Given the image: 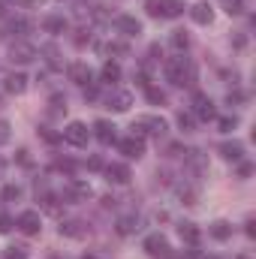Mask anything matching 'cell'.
<instances>
[{
    "mask_svg": "<svg viewBox=\"0 0 256 259\" xmlns=\"http://www.w3.org/2000/svg\"><path fill=\"white\" fill-rule=\"evenodd\" d=\"M163 72H166V78H169L172 84H178V88L196 81V69H193V64L187 58H172V61H166Z\"/></svg>",
    "mask_w": 256,
    "mask_h": 259,
    "instance_id": "obj_1",
    "label": "cell"
},
{
    "mask_svg": "<svg viewBox=\"0 0 256 259\" xmlns=\"http://www.w3.org/2000/svg\"><path fill=\"white\" fill-rule=\"evenodd\" d=\"M130 130H133V136L142 139V142H145V136H157V139H160V136L166 133V121L157 118V115H145V118H136Z\"/></svg>",
    "mask_w": 256,
    "mask_h": 259,
    "instance_id": "obj_2",
    "label": "cell"
},
{
    "mask_svg": "<svg viewBox=\"0 0 256 259\" xmlns=\"http://www.w3.org/2000/svg\"><path fill=\"white\" fill-rule=\"evenodd\" d=\"M61 139H64L66 145H72V148H84V145H88V139H91V130L84 127L81 121H72V124H66V127H64Z\"/></svg>",
    "mask_w": 256,
    "mask_h": 259,
    "instance_id": "obj_3",
    "label": "cell"
},
{
    "mask_svg": "<svg viewBox=\"0 0 256 259\" xmlns=\"http://www.w3.org/2000/svg\"><path fill=\"white\" fill-rule=\"evenodd\" d=\"M193 118H196V121H214V118H217L214 100H211L208 94H193Z\"/></svg>",
    "mask_w": 256,
    "mask_h": 259,
    "instance_id": "obj_4",
    "label": "cell"
},
{
    "mask_svg": "<svg viewBox=\"0 0 256 259\" xmlns=\"http://www.w3.org/2000/svg\"><path fill=\"white\" fill-rule=\"evenodd\" d=\"M15 226H18L24 235H39V229H42V217H39V211H21L18 220H15Z\"/></svg>",
    "mask_w": 256,
    "mask_h": 259,
    "instance_id": "obj_5",
    "label": "cell"
},
{
    "mask_svg": "<svg viewBox=\"0 0 256 259\" xmlns=\"http://www.w3.org/2000/svg\"><path fill=\"white\" fill-rule=\"evenodd\" d=\"M145 253L154 256V259H166L169 256V241H166V235H160V232L148 235V238H145Z\"/></svg>",
    "mask_w": 256,
    "mask_h": 259,
    "instance_id": "obj_6",
    "label": "cell"
},
{
    "mask_svg": "<svg viewBox=\"0 0 256 259\" xmlns=\"http://www.w3.org/2000/svg\"><path fill=\"white\" fill-rule=\"evenodd\" d=\"M36 58V49L30 42H12L9 46V61L12 64H30Z\"/></svg>",
    "mask_w": 256,
    "mask_h": 259,
    "instance_id": "obj_7",
    "label": "cell"
},
{
    "mask_svg": "<svg viewBox=\"0 0 256 259\" xmlns=\"http://www.w3.org/2000/svg\"><path fill=\"white\" fill-rule=\"evenodd\" d=\"M130 106H133V94L130 91H112L106 97V109H112V112H127Z\"/></svg>",
    "mask_w": 256,
    "mask_h": 259,
    "instance_id": "obj_8",
    "label": "cell"
},
{
    "mask_svg": "<svg viewBox=\"0 0 256 259\" xmlns=\"http://www.w3.org/2000/svg\"><path fill=\"white\" fill-rule=\"evenodd\" d=\"M64 196H66V202H88L91 199V187L84 181H69L64 187Z\"/></svg>",
    "mask_w": 256,
    "mask_h": 259,
    "instance_id": "obj_9",
    "label": "cell"
},
{
    "mask_svg": "<svg viewBox=\"0 0 256 259\" xmlns=\"http://www.w3.org/2000/svg\"><path fill=\"white\" fill-rule=\"evenodd\" d=\"M118 151H121L124 157H130V160H139V157L145 154V142L136 139V136H130V139H121V142H118Z\"/></svg>",
    "mask_w": 256,
    "mask_h": 259,
    "instance_id": "obj_10",
    "label": "cell"
},
{
    "mask_svg": "<svg viewBox=\"0 0 256 259\" xmlns=\"http://www.w3.org/2000/svg\"><path fill=\"white\" fill-rule=\"evenodd\" d=\"M69 78L75 81V84H81V88H88L91 81H94V72H91V66L88 64H69Z\"/></svg>",
    "mask_w": 256,
    "mask_h": 259,
    "instance_id": "obj_11",
    "label": "cell"
},
{
    "mask_svg": "<svg viewBox=\"0 0 256 259\" xmlns=\"http://www.w3.org/2000/svg\"><path fill=\"white\" fill-rule=\"evenodd\" d=\"M115 27H118L124 36H139V33H142V21L133 18V15H118V18H115Z\"/></svg>",
    "mask_w": 256,
    "mask_h": 259,
    "instance_id": "obj_12",
    "label": "cell"
},
{
    "mask_svg": "<svg viewBox=\"0 0 256 259\" xmlns=\"http://www.w3.org/2000/svg\"><path fill=\"white\" fill-rule=\"evenodd\" d=\"M103 172H106V178H109L112 184H127L130 181V169L124 163H112V166H106Z\"/></svg>",
    "mask_w": 256,
    "mask_h": 259,
    "instance_id": "obj_13",
    "label": "cell"
},
{
    "mask_svg": "<svg viewBox=\"0 0 256 259\" xmlns=\"http://www.w3.org/2000/svg\"><path fill=\"white\" fill-rule=\"evenodd\" d=\"M220 157H223V160H232V163H241L244 145H241V142H223V145H220Z\"/></svg>",
    "mask_w": 256,
    "mask_h": 259,
    "instance_id": "obj_14",
    "label": "cell"
},
{
    "mask_svg": "<svg viewBox=\"0 0 256 259\" xmlns=\"http://www.w3.org/2000/svg\"><path fill=\"white\" fill-rule=\"evenodd\" d=\"M184 0H160V15L163 18H178V15H184Z\"/></svg>",
    "mask_w": 256,
    "mask_h": 259,
    "instance_id": "obj_15",
    "label": "cell"
},
{
    "mask_svg": "<svg viewBox=\"0 0 256 259\" xmlns=\"http://www.w3.org/2000/svg\"><path fill=\"white\" fill-rule=\"evenodd\" d=\"M190 18L196 24H211V21H214V9H211L208 3H196L190 9Z\"/></svg>",
    "mask_w": 256,
    "mask_h": 259,
    "instance_id": "obj_16",
    "label": "cell"
},
{
    "mask_svg": "<svg viewBox=\"0 0 256 259\" xmlns=\"http://www.w3.org/2000/svg\"><path fill=\"white\" fill-rule=\"evenodd\" d=\"M208 232H211V238H214V241H229V238H232V226H229L226 220L211 223V226H208Z\"/></svg>",
    "mask_w": 256,
    "mask_h": 259,
    "instance_id": "obj_17",
    "label": "cell"
},
{
    "mask_svg": "<svg viewBox=\"0 0 256 259\" xmlns=\"http://www.w3.org/2000/svg\"><path fill=\"white\" fill-rule=\"evenodd\" d=\"M94 136H97L103 145H112V142H115V127H112L109 121H97V124H94Z\"/></svg>",
    "mask_w": 256,
    "mask_h": 259,
    "instance_id": "obj_18",
    "label": "cell"
},
{
    "mask_svg": "<svg viewBox=\"0 0 256 259\" xmlns=\"http://www.w3.org/2000/svg\"><path fill=\"white\" fill-rule=\"evenodd\" d=\"M136 229H139V217H136V214H127V217H121V220L115 223V232H118V235H133Z\"/></svg>",
    "mask_w": 256,
    "mask_h": 259,
    "instance_id": "obj_19",
    "label": "cell"
},
{
    "mask_svg": "<svg viewBox=\"0 0 256 259\" xmlns=\"http://www.w3.org/2000/svg\"><path fill=\"white\" fill-rule=\"evenodd\" d=\"M42 27H46L49 33H66V27H69V21H66L64 15H49V18L42 21Z\"/></svg>",
    "mask_w": 256,
    "mask_h": 259,
    "instance_id": "obj_20",
    "label": "cell"
},
{
    "mask_svg": "<svg viewBox=\"0 0 256 259\" xmlns=\"http://www.w3.org/2000/svg\"><path fill=\"white\" fill-rule=\"evenodd\" d=\"M6 91H9V94H24V91H27V78H24L21 72L6 75Z\"/></svg>",
    "mask_w": 256,
    "mask_h": 259,
    "instance_id": "obj_21",
    "label": "cell"
},
{
    "mask_svg": "<svg viewBox=\"0 0 256 259\" xmlns=\"http://www.w3.org/2000/svg\"><path fill=\"white\" fill-rule=\"evenodd\" d=\"M178 232H181V238H184L187 244H193V247H196V244H199V238H202V232H199V226H196V223H181V226H178Z\"/></svg>",
    "mask_w": 256,
    "mask_h": 259,
    "instance_id": "obj_22",
    "label": "cell"
},
{
    "mask_svg": "<svg viewBox=\"0 0 256 259\" xmlns=\"http://www.w3.org/2000/svg\"><path fill=\"white\" fill-rule=\"evenodd\" d=\"M100 78H103L106 84H112V81H118V78H121V66H118V64H112V61H109V64L103 66V72H100Z\"/></svg>",
    "mask_w": 256,
    "mask_h": 259,
    "instance_id": "obj_23",
    "label": "cell"
},
{
    "mask_svg": "<svg viewBox=\"0 0 256 259\" xmlns=\"http://www.w3.org/2000/svg\"><path fill=\"white\" fill-rule=\"evenodd\" d=\"M9 30H12V33H30V30H33V24H30L27 18H12Z\"/></svg>",
    "mask_w": 256,
    "mask_h": 259,
    "instance_id": "obj_24",
    "label": "cell"
},
{
    "mask_svg": "<svg viewBox=\"0 0 256 259\" xmlns=\"http://www.w3.org/2000/svg\"><path fill=\"white\" fill-rule=\"evenodd\" d=\"M220 6H223L229 15H241V12H244V0H220Z\"/></svg>",
    "mask_w": 256,
    "mask_h": 259,
    "instance_id": "obj_25",
    "label": "cell"
},
{
    "mask_svg": "<svg viewBox=\"0 0 256 259\" xmlns=\"http://www.w3.org/2000/svg\"><path fill=\"white\" fill-rule=\"evenodd\" d=\"M81 223H75V220H66V223H61V235H69V238H78L81 235V229H78Z\"/></svg>",
    "mask_w": 256,
    "mask_h": 259,
    "instance_id": "obj_26",
    "label": "cell"
},
{
    "mask_svg": "<svg viewBox=\"0 0 256 259\" xmlns=\"http://www.w3.org/2000/svg\"><path fill=\"white\" fill-rule=\"evenodd\" d=\"M217 127L223 130V133H232V130L238 127V118H235V115H226V118H217Z\"/></svg>",
    "mask_w": 256,
    "mask_h": 259,
    "instance_id": "obj_27",
    "label": "cell"
},
{
    "mask_svg": "<svg viewBox=\"0 0 256 259\" xmlns=\"http://www.w3.org/2000/svg\"><path fill=\"white\" fill-rule=\"evenodd\" d=\"M172 46L181 52V49H187V46H190V36H187L184 30H175V33H172Z\"/></svg>",
    "mask_w": 256,
    "mask_h": 259,
    "instance_id": "obj_28",
    "label": "cell"
},
{
    "mask_svg": "<svg viewBox=\"0 0 256 259\" xmlns=\"http://www.w3.org/2000/svg\"><path fill=\"white\" fill-rule=\"evenodd\" d=\"M3 199H6V202L21 199V187H18V184H6V187H3Z\"/></svg>",
    "mask_w": 256,
    "mask_h": 259,
    "instance_id": "obj_29",
    "label": "cell"
},
{
    "mask_svg": "<svg viewBox=\"0 0 256 259\" xmlns=\"http://www.w3.org/2000/svg\"><path fill=\"white\" fill-rule=\"evenodd\" d=\"M178 127L184 130V133H193V127H196V118H193V115H184V112H181V115H178Z\"/></svg>",
    "mask_w": 256,
    "mask_h": 259,
    "instance_id": "obj_30",
    "label": "cell"
},
{
    "mask_svg": "<svg viewBox=\"0 0 256 259\" xmlns=\"http://www.w3.org/2000/svg\"><path fill=\"white\" fill-rule=\"evenodd\" d=\"M145 91H148V100H151V103H160V106L166 103V94H163V91H157V88H145Z\"/></svg>",
    "mask_w": 256,
    "mask_h": 259,
    "instance_id": "obj_31",
    "label": "cell"
},
{
    "mask_svg": "<svg viewBox=\"0 0 256 259\" xmlns=\"http://www.w3.org/2000/svg\"><path fill=\"white\" fill-rule=\"evenodd\" d=\"M178 193L184 199V205H196V190H193V187H181Z\"/></svg>",
    "mask_w": 256,
    "mask_h": 259,
    "instance_id": "obj_32",
    "label": "cell"
},
{
    "mask_svg": "<svg viewBox=\"0 0 256 259\" xmlns=\"http://www.w3.org/2000/svg\"><path fill=\"white\" fill-rule=\"evenodd\" d=\"M103 52H109V55H127L130 49L124 46V42H112V46H106Z\"/></svg>",
    "mask_w": 256,
    "mask_h": 259,
    "instance_id": "obj_33",
    "label": "cell"
},
{
    "mask_svg": "<svg viewBox=\"0 0 256 259\" xmlns=\"http://www.w3.org/2000/svg\"><path fill=\"white\" fill-rule=\"evenodd\" d=\"M6 259H27V247H9Z\"/></svg>",
    "mask_w": 256,
    "mask_h": 259,
    "instance_id": "obj_34",
    "label": "cell"
},
{
    "mask_svg": "<svg viewBox=\"0 0 256 259\" xmlns=\"http://www.w3.org/2000/svg\"><path fill=\"white\" fill-rule=\"evenodd\" d=\"M42 55H49L46 61H49L52 66H58V49H55V46H46V49H42Z\"/></svg>",
    "mask_w": 256,
    "mask_h": 259,
    "instance_id": "obj_35",
    "label": "cell"
},
{
    "mask_svg": "<svg viewBox=\"0 0 256 259\" xmlns=\"http://www.w3.org/2000/svg\"><path fill=\"white\" fill-rule=\"evenodd\" d=\"M145 9H148V15L160 18V0H148V3H145Z\"/></svg>",
    "mask_w": 256,
    "mask_h": 259,
    "instance_id": "obj_36",
    "label": "cell"
},
{
    "mask_svg": "<svg viewBox=\"0 0 256 259\" xmlns=\"http://www.w3.org/2000/svg\"><path fill=\"white\" fill-rule=\"evenodd\" d=\"M12 226H15V220H12V217H6V214H0V232H9Z\"/></svg>",
    "mask_w": 256,
    "mask_h": 259,
    "instance_id": "obj_37",
    "label": "cell"
},
{
    "mask_svg": "<svg viewBox=\"0 0 256 259\" xmlns=\"http://www.w3.org/2000/svg\"><path fill=\"white\" fill-rule=\"evenodd\" d=\"M6 142H9V124L0 121V145H6Z\"/></svg>",
    "mask_w": 256,
    "mask_h": 259,
    "instance_id": "obj_38",
    "label": "cell"
},
{
    "mask_svg": "<svg viewBox=\"0 0 256 259\" xmlns=\"http://www.w3.org/2000/svg\"><path fill=\"white\" fill-rule=\"evenodd\" d=\"M238 175H241V178H250V175H253V166H250V163H241V166H238Z\"/></svg>",
    "mask_w": 256,
    "mask_h": 259,
    "instance_id": "obj_39",
    "label": "cell"
},
{
    "mask_svg": "<svg viewBox=\"0 0 256 259\" xmlns=\"http://www.w3.org/2000/svg\"><path fill=\"white\" fill-rule=\"evenodd\" d=\"M244 232H247V238H256V223H253V217L244 223Z\"/></svg>",
    "mask_w": 256,
    "mask_h": 259,
    "instance_id": "obj_40",
    "label": "cell"
},
{
    "mask_svg": "<svg viewBox=\"0 0 256 259\" xmlns=\"http://www.w3.org/2000/svg\"><path fill=\"white\" fill-rule=\"evenodd\" d=\"M39 136H42L46 142H58V139H61L58 133H52V130H46V127H42V133H39Z\"/></svg>",
    "mask_w": 256,
    "mask_h": 259,
    "instance_id": "obj_41",
    "label": "cell"
},
{
    "mask_svg": "<svg viewBox=\"0 0 256 259\" xmlns=\"http://www.w3.org/2000/svg\"><path fill=\"white\" fill-rule=\"evenodd\" d=\"M18 163H21V166H30V157H27V151H18Z\"/></svg>",
    "mask_w": 256,
    "mask_h": 259,
    "instance_id": "obj_42",
    "label": "cell"
},
{
    "mask_svg": "<svg viewBox=\"0 0 256 259\" xmlns=\"http://www.w3.org/2000/svg\"><path fill=\"white\" fill-rule=\"evenodd\" d=\"M88 166H91V169H103V160H100V157H91V163H88Z\"/></svg>",
    "mask_w": 256,
    "mask_h": 259,
    "instance_id": "obj_43",
    "label": "cell"
},
{
    "mask_svg": "<svg viewBox=\"0 0 256 259\" xmlns=\"http://www.w3.org/2000/svg\"><path fill=\"white\" fill-rule=\"evenodd\" d=\"M18 3H24V6H36L39 0H18Z\"/></svg>",
    "mask_w": 256,
    "mask_h": 259,
    "instance_id": "obj_44",
    "label": "cell"
},
{
    "mask_svg": "<svg viewBox=\"0 0 256 259\" xmlns=\"http://www.w3.org/2000/svg\"><path fill=\"white\" fill-rule=\"evenodd\" d=\"M81 259H97V256H94V253H84V256H81Z\"/></svg>",
    "mask_w": 256,
    "mask_h": 259,
    "instance_id": "obj_45",
    "label": "cell"
},
{
    "mask_svg": "<svg viewBox=\"0 0 256 259\" xmlns=\"http://www.w3.org/2000/svg\"><path fill=\"white\" fill-rule=\"evenodd\" d=\"M235 259H250V256H247V253H241V256H235Z\"/></svg>",
    "mask_w": 256,
    "mask_h": 259,
    "instance_id": "obj_46",
    "label": "cell"
},
{
    "mask_svg": "<svg viewBox=\"0 0 256 259\" xmlns=\"http://www.w3.org/2000/svg\"><path fill=\"white\" fill-rule=\"evenodd\" d=\"M0 169H3V160H0Z\"/></svg>",
    "mask_w": 256,
    "mask_h": 259,
    "instance_id": "obj_47",
    "label": "cell"
},
{
    "mask_svg": "<svg viewBox=\"0 0 256 259\" xmlns=\"http://www.w3.org/2000/svg\"><path fill=\"white\" fill-rule=\"evenodd\" d=\"M211 259H217V256H211Z\"/></svg>",
    "mask_w": 256,
    "mask_h": 259,
    "instance_id": "obj_48",
    "label": "cell"
}]
</instances>
